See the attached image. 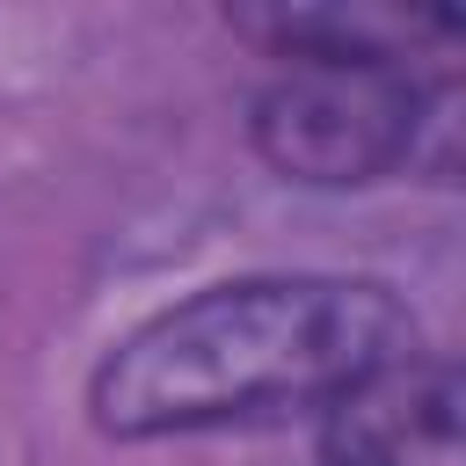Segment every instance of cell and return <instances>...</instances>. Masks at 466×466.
I'll use <instances>...</instances> for the list:
<instances>
[{
	"instance_id": "obj_2",
	"label": "cell",
	"mask_w": 466,
	"mask_h": 466,
	"mask_svg": "<svg viewBox=\"0 0 466 466\" xmlns=\"http://www.w3.org/2000/svg\"><path fill=\"white\" fill-rule=\"evenodd\" d=\"M415 124L422 87L393 58H291L255 102V146L299 182H371L408 160Z\"/></svg>"
},
{
	"instance_id": "obj_3",
	"label": "cell",
	"mask_w": 466,
	"mask_h": 466,
	"mask_svg": "<svg viewBox=\"0 0 466 466\" xmlns=\"http://www.w3.org/2000/svg\"><path fill=\"white\" fill-rule=\"evenodd\" d=\"M459 371L444 357H393L328 400L320 466H459Z\"/></svg>"
},
{
	"instance_id": "obj_1",
	"label": "cell",
	"mask_w": 466,
	"mask_h": 466,
	"mask_svg": "<svg viewBox=\"0 0 466 466\" xmlns=\"http://www.w3.org/2000/svg\"><path fill=\"white\" fill-rule=\"evenodd\" d=\"M408 350L415 320L386 284L240 277L131 328L102 357L87 408L109 437L255 422L284 408H328L335 393H350Z\"/></svg>"
}]
</instances>
